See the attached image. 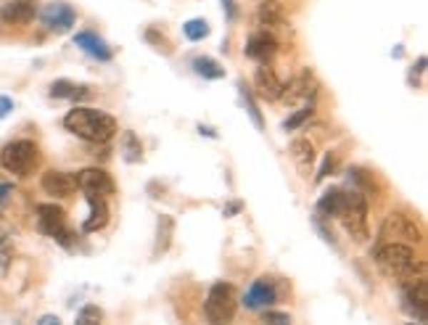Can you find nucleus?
I'll return each mask as SVG.
<instances>
[{"instance_id": "1", "label": "nucleus", "mask_w": 428, "mask_h": 325, "mask_svg": "<svg viewBox=\"0 0 428 325\" xmlns=\"http://www.w3.org/2000/svg\"><path fill=\"white\" fill-rule=\"evenodd\" d=\"M64 127L71 135H77V138L90 143L111 141L114 135H116V130H119V124H116V119L111 114L98 111V109H85V106L71 109L69 114L64 116Z\"/></svg>"}, {"instance_id": "2", "label": "nucleus", "mask_w": 428, "mask_h": 325, "mask_svg": "<svg viewBox=\"0 0 428 325\" xmlns=\"http://www.w3.org/2000/svg\"><path fill=\"white\" fill-rule=\"evenodd\" d=\"M376 262L378 267L384 270L386 275L392 278H407V275L415 273V251H412L410 244H397V241H389L384 246L376 249Z\"/></svg>"}, {"instance_id": "3", "label": "nucleus", "mask_w": 428, "mask_h": 325, "mask_svg": "<svg viewBox=\"0 0 428 325\" xmlns=\"http://www.w3.org/2000/svg\"><path fill=\"white\" fill-rule=\"evenodd\" d=\"M238 301H236V289L230 283H214L209 289L204 312H206V323L209 325H230L236 317Z\"/></svg>"}, {"instance_id": "4", "label": "nucleus", "mask_w": 428, "mask_h": 325, "mask_svg": "<svg viewBox=\"0 0 428 325\" xmlns=\"http://www.w3.org/2000/svg\"><path fill=\"white\" fill-rule=\"evenodd\" d=\"M339 220L354 241H367V201L362 191L357 188L347 191V204H344Z\"/></svg>"}, {"instance_id": "5", "label": "nucleus", "mask_w": 428, "mask_h": 325, "mask_svg": "<svg viewBox=\"0 0 428 325\" xmlns=\"http://www.w3.org/2000/svg\"><path fill=\"white\" fill-rule=\"evenodd\" d=\"M0 164L9 169L11 175L26 177L37 164V146L32 141H14L0 151Z\"/></svg>"}, {"instance_id": "6", "label": "nucleus", "mask_w": 428, "mask_h": 325, "mask_svg": "<svg viewBox=\"0 0 428 325\" xmlns=\"http://www.w3.org/2000/svg\"><path fill=\"white\" fill-rule=\"evenodd\" d=\"M402 304L404 309L410 312L412 317H418L420 323L426 320L428 315V289H426V278L415 273L402 278Z\"/></svg>"}, {"instance_id": "7", "label": "nucleus", "mask_w": 428, "mask_h": 325, "mask_svg": "<svg viewBox=\"0 0 428 325\" xmlns=\"http://www.w3.org/2000/svg\"><path fill=\"white\" fill-rule=\"evenodd\" d=\"M37 222H40V230H43L45 236L56 238L64 246H71V230L66 228L61 206H56V204H40V206H37Z\"/></svg>"}, {"instance_id": "8", "label": "nucleus", "mask_w": 428, "mask_h": 325, "mask_svg": "<svg viewBox=\"0 0 428 325\" xmlns=\"http://www.w3.org/2000/svg\"><path fill=\"white\" fill-rule=\"evenodd\" d=\"M381 238L384 241H397V244H418L423 236H420V228L407 214L392 211L381 225Z\"/></svg>"}, {"instance_id": "9", "label": "nucleus", "mask_w": 428, "mask_h": 325, "mask_svg": "<svg viewBox=\"0 0 428 325\" xmlns=\"http://www.w3.org/2000/svg\"><path fill=\"white\" fill-rule=\"evenodd\" d=\"M317 93V82L309 69H302L297 77L291 79L289 85H283L280 101L286 106H299V104H312V98Z\"/></svg>"}, {"instance_id": "10", "label": "nucleus", "mask_w": 428, "mask_h": 325, "mask_svg": "<svg viewBox=\"0 0 428 325\" xmlns=\"http://www.w3.org/2000/svg\"><path fill=\"white\" fill-rule=\"evenodd\" d=\"M40 14V21H43L45 29H51V32H69L74 21H77V11L71 9L69 3H64V0H53L48 3L45 9L37 11Z\"/></svg>"}, {"instance_id": "11", "label": "nucleus", "mask_w": 428, "mask_h": 325, "mask_svg": "<svg viewBox=\"0 0 428 325\" xmlns=\"http://www.w3.org/2000/svg\"><path fill=\"white\" fill-rule=\"evenodd\" d=\"M244 53L249 59H254V61L270 64V59L278 53V40H275V35H270L267 29H259V32H254V35L246 40Z\"/></svg>"}, {"instance_id": "12", "label": "nucleus", "mask_w": 428, "mask_h": 325, "mask_svg": "<svg viewBox=\"0 0 428 325\" xmlns=\"http://www.w3.org/2000/svg\"><path fill=\"white\" fill-rule=\"evenodd\" d=\"M40 188L45 194L53 196V199H66L77 191V175H69V172H59V169H48L40 180Z\"/></svg>"}, {"instance_id": "13", "label": "nucleus", "mask_w": 428, "mask_h": 325, "mask_svg": "<svg viewBox=\"0 0 428 325\" xmlns=\"http://www.w3.org/2000/svg\"><path fill=\"white\" fill-rule=\"evenodd\" d=\"M77 185L85 191V194H98V196H104V199L114 194L111 175H109L106 169H98V167L82 169V172L77 175Z\"/></svg>"}, {"instance_id": "14", "label": "nucleus", "mask_w": 428, "mask_h": 325, "mask_svg": "<svg viewBox=\"0 0 428 325\" xmlns=\"http://www.w3.org/2000/svg\"><path fill=\"white\" fill-rule=\"evenodd\" d=\"M283 85H286V82L275 74V69H272L270 64H262V66L257 69V74H254V90H257L264 101H278L280 93H283Z\"/></svg>"}, {"instance_id": "15", "label": "nucleus", "mask_w": 428, "mask_h": 325, "mask_svg": "<svg viewBox=\"0 0 428 325\" xmlns=\"http://www.w3.org/2000/svg\"><path fill=\"white\" fill-rule=\"evenodd\" d=\"M275 301H278V291H275L272 281H267V278L254 281L252 289L246 291V296H244V304L249 309H270Z\"/></svg>"}, {"instance_id": "16", "label": "nucleus", "mask_w": 428, "mask_h": 325, "mask_svg": "<svg viewBox=\"0 0 428 325\" xmlns=\"http://www.w3.org/2000/svg\"><path fill=\"white\" fill-rule=\"evenodd\" d=\"M37 16V3L35 0H9L0 9V19L6 24H29Z\"/></svg>"}, {"instance_id": "17", "label": "nucleus", "mask_w": 428, "mask_h": 325, "mask_svg": "<svg viewBox=\"0 0 428 325\" xmlns=\"http://www.w3.org/2000/svg\"><path fill=\"white\" fill-rule=\"evenodd\" d=\"M74 45H77L79 51H85L90 59H96V61H111V48L104 43V37L96 35V32H77L74 35Z\"/></svg>"}, {"instance_id": "18", "label": "nucleus", "mask_w": 428, "mask_h": 325, "mask_svg": "<svg viewBox=\"0 0 428 325\" xmlns=\"http://www.w3.org/2000/svg\"><path fill=\"white\" fill-rule=\"evenodd\" d=\"M85 199H88V206H90V217L85 220L82 228L88 230V233H93V230H101L106 222H109V204H106L104 196H98V194H85Z\"/></svg>"}, {"instance_id": "19", "label": "nucleus", "mask_w": 428, "mask_h": 325, "mask_svg": "<svg viewBox=\"0 0 428 325\" xmlns=\"http://www.w3.org/2000/svg\"><path fill=\"white\" fill-rule=\"evenodd\" d=\"M344 204H347V191H341V188H331L328 194L320 196V201H317V211H320L323 217H341Z\"/></svg>"}, {"instance_id": "20", "label": "nucleus", "mask_w": 428, "mask_h": 325, "mask_svg": "<svg viewBox=\"0 0 428 325\" xmlns=\"http://www.w3.org/2000/svg\"><path fill=\"white\" fill-rule=\"evenodd\" d=\"M257 21H262L264 26L286 24V11L280 6V0H262L257 9Z\"/></svg>"}, {"instance_id": "21", "label": "nucleus", "mask_w": 428, "mask_h": 325, "mask_svg": "<svg viewBox=\"0 0 428 325\" xmlns=\"http://www.w3.org/2000/svg\"><path fill=\"white\" fill-rule=\"evenodd\" d=\"M51 96L53 98H69V101H85L90 98V90L85 85H77L71 79H56L51 85Z\"/></svg>"}, {"instance_id": "22", "label": "nucleus", "mask_w": 428, "mask_h": 325, "mask_svg": "<svg viewBox=\"0 0 428 325\" xmlns=\"http://www.w3.org/2000/svg\"><path fill=\"white\" fill-rule=\"evenodd\" d=\"M291 156L297 159V164L302 169H309L315 164V146L307 141V138H297L291 143Z\"/></svg>"}, {"instance_id": "23", "label": "nucleus", "mask_w": 428, "mask_h": 325, "mask_svg": "<svg viewBox=\"0 0 428 325\" xmlns=\"http://www.w3.org/2000/svg\"><path fill=\"white\" fill-rule=\"evenodd\" d=\"M193 69H196V74L204 77V79H222L225 77V69H222L214 59H209V56H199V59H193Z\"/></svg>"}, {"instance_id": "24", "label": "nucleus", "mask_w": 428, "mask_h": 325, "mask_svg": "<svg viewBox=\"0 0 428 325\" xmlns=\"http://www.w3.org/2000/svg\"><path fill=\"white\" fill-rule=\"evenodd\" d=\"M122 156H124V161H130V164H135V161H140V159H143V146H140V138L132 130L122 132Z\"/></svg>"}, {"instance_id": "25", "label": "nucleus", "mask_w": 428, "mask_h": 325, "mask_svg": "<svg viewBox=\"0 0 428 325\" xmlns=\"http://www.w3.org/2000/svg\"><path fill=\"white\" fill-rule=\"evenodd\" d=\"M312 114H315V106L312 104H304L302 109H299L297 114H291L286 122H283V130H299V127H304L309 119H312Z\"/></svg>"}, {"instance_id": "26", "label": "nucleus", "mask_w": 428, "mask_h": 325, "mask_svg": "<svg viewBox=\"0 0 428 325\" xmlns=\"http://www.w3.org/2000/svg\"><path fill=\"white\" fill-rule=\"evenodd\" d=\"M101 323H104V312L96 304H85L77 312V320H74V325H101Z\"/></svg>"}, {"instance_id": "27", "label": "nucleus", "mask_w": 428, "mask_h": 325, "mask_svg": "<svg viewBox=\"0 0 428 325\" xmlns=\"http://www.w3.org/2000/svg\"><path fill=\"white\" fill-rule=\"evenodd\" d=\"M238 90H241V98H244V109L249 111V116L254 119V124H257V130H264V122H262V114H259V109L254 106V98L252 93L246 90L244 82H238Z\"/></svg>"}, {"instance_id": "28", "label": "nucleus", "mask_w": 428, "mask_h": 325, "mask_svg": "<svg viewBox=\"0 0 428 325\" xmlns=\"http://www.w3.org/2000/svg\"><path fill=\"white\" fill-rule=\"evenodd\" d=\"M183 32L188 40H204V37L209 35V24L204 19H191V21H185Z\"/></svg>"}, {"instance_id": "29", "label": "nucleus", "mask_w": 428, "mask_h": 325, "mask_svg": "<svg viewBox=\"0 0 428 325\" xmlns=\"http://www.w3.org/2000/svg\"><path fill=\"white\" fill-rule=\"evenodd\" d=\"M262 323L264 325H291V315H286V312H272V309H264Z\"/></svg>"}, {"instance_id": "30", "label": "nucleus", "mask_w": 428, "mask_h": 325, "mask_svg": "<svg viewBox=\"0 0 428 325\" xmlns=\"http://www.w3.org/2000/svg\"><path fill=\"white\" fill-rule=\"evenodd\" d=\"M336 167H339V159H336V154H328V156L323 159V167H320V172H317V180H325L328 175H333V172H336Z\"/></svg>"}, {"instance_id": "31", "label": "nucleus", "mask_w": 428, "mask_h": 325, "mask_svg": "<svg viewBox=\"0 0 428 325\" xmlns=\"http://www.w3.org/2000/svg\"><path fill=\"white\" fill-rule=\"evenodd\" d=\"M241 209H244V201H230V204H225L222 214H225V217H236Z\"/></svg>"}, {"instance_id": "32", "label": "nucleus", "mask_w": 428, "mask_h": 325, "mask_svg": "<svg viewBox=\"0 0 428 325\" xmlns=\"http://www.w3.org/2000/svg\"><path fill=\"white\" fill-rule=\"evenodd\" d=\"M222 9H225V14H227V21H236L238 9H236V3H233V0H222Z\"/></svg>"}, {"instance_id": "33", "label": "nucleus", "mask_w": 428, "mask_h": 325, "mask_svg": "<svg viewBox=\"0 0 428 325\" xmlns=\"http://www.w3.org/2000/svg\"><path fill=\"white\" fill-rule=\"evenodd\" d=\"M11 109H14V101H11V98H0V119H3V116L6 114H11Z\"/></svg>"}, {"instance_id": "34", "label": "nucleus", "mask_w": 428, "mask_h": 325, "mask_svg": "<svg viewBox=\"0 0 428 325\" xmlns=\"http://www.w3.org/2000/svg\"><path fill=\"white\" fill-rule=\"evenodd\" d=\"M11 191H14V185L9 183H0V204H6L11 199Z\"/></svg>"}, {"instance_id": "35", "label": "nucleus", "mask_w": 428, "mask_h": 325, "mask_svg": "<svg viewBox=\"0 0 428 325\" xmlns=\"http://www.w3.org/2000/svg\"><path fill=\"white\" fill-rule=\"evenodd\" d=\"M37 325H61V320L56 315H43L40 320H37Z\"/></svg>"}, {"instance_id": "36", "label": "nucleus", "mask_w": 428, "mask_h": 325, "mask_svg": "<svg viewBox=\"0 0 428 325\" xmlns=\"http://www.w3.org/2000/svg\"><path fill=\"white\" fill-rule=\"evenodd\" d=\"M146 40H151V43H154V45H159V43H166V40H164V35H156V32H154V29H149V32H146Z\"/></svg>"}, {"instance_id": "37", "label": "nucleus", "mask_w": 428, "mask_h": 325, "mask_svg": "<svg viewBox=\"0 0 428 325\" xmlns=\"http://www.w3.org/2000/svg\"><path fill=\"white\" fill-rule=\"evenodd\" d=\"M407 325H415V323H407Z\"/></svg>"}]
</instances>
